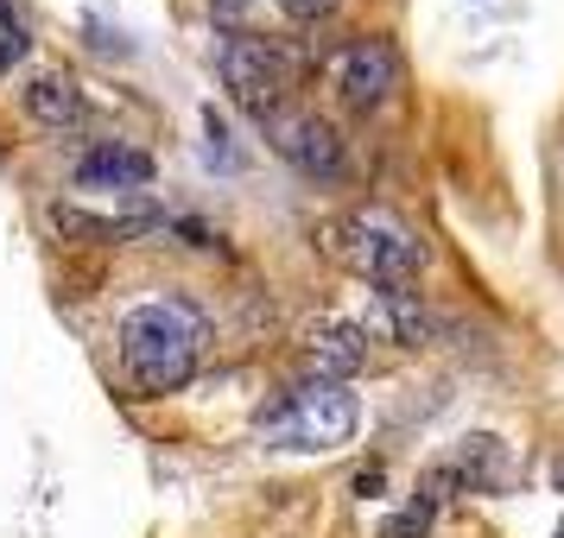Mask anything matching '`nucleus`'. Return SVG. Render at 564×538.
Segmentation results:
<instances>
[{
    "label": "nucleus",
    "mask_w": 564,
    "mask_h": 538,
    "mask_svg": "<svg viewBox=\"0 0 564 538\" xmlns=\"http://www.w3.org/2000/svg\"><path fill=\"white\" fill-rule=\"evenodd\" d=\"M204 355V317L178 298L133 305L121 317V367L140 393H178Z\"/></svg>",
    "instance_id": "f257e3e1"
},
{
    "label": "nucleus",
    "mask_w": 564,
    "mask_h": 538,
    "mask_svg": "<svg viewBox=\"0 0 564 538\" xmlns=\"http://www.w3.org/2000/svg\"><path fill=\"white\" fill-rule=\"evenodd\" d=\"M356 393L343 381H305V386H285L280 399H267L254 418L260 443L273 450H336L356 437Z\"/></svg>",
    "instance_id": "f03ea898"
},
{
    "label": "nucleus",
    "mask_w": 564,
    "mask_h": 538,
    "mask_svg": "<svg viewBox=\"0 0 564 538\" xmlns=\"http://www.w3.org/2000/svg\"><path fill=\"white\" fill-rule=\"evenodd\" d=\"M324 254L349 266L356 279H375L381 292H406L425 266V248L406 229H393L387 216H336L324 222Z\"/></svg>",
    "instance_id": "7ed1b4c3"
},
{
    "label": "nucleus",
    "mask_w": 564,
    "mask_h": 538,
    "mask_svg": "<svg viewBox=\"0 0 564 538\" xmlns=\"http://www.w3.org/2000/svg\"><path fill=\"white\" fill-rule=\"evenodd\" d=\"M216 77L235 96V108H248L254 121H273L285 108V96H292V83H299V64L273 39L235 32V39H223V52H216Z\"/></svg>",
    "instance_id": "20e7f679"
},
{
    "label": "nucleus",
    "mask_w": 564,
    "mask_h": 538,
    "mask_svg": "<svg viewBox=\"0 0 564 538\" xmlns=\"http://www.w3.org/2000/svg\"><path fill=\"white\" fill-rule=\"evenodd\" d=\"M330 89L343 96V108H361V114L381 108L400 89V52L387 39H349L330 57Z\"/></svg>",
    "instance_id": "39448f33"
},
{
    "label": "nucleus",
    "mask_w": 564,
    "mask_h": 538,
    "mask_svg": "<svg viewBox=\"0 0 564 538\" xmlns=\"http://www.w3.org/2000/svg\"><path fill=\"white\" fill-rule=\"evenodd\" d=\"M267 140H273V153L292 165V172H305V178H343V140L324 114H305V108H280L273 121H260Z\"/></svg>",
    "instance_id": "423d86ee"
},
{
    "label": "nucleus",
    "mask_w": 564,
    "mask_h": 538,
    "mask_svg": "<svg viewBox=\"0 0 564 538\" xmlns=\"http://www.w3.org/2000/svg\"><path fill=\"white\" fill-rule=\"evenodd\" d=\"M77 184L83 190H140L153 184V158L128 140H96L89 153H77Z\"/></svg>",
    "instance_id": "0eeeda50"
},
{
    "label": "nucleus",
    "mask_w": 564,
    "mask_h": 538,
    "mask_svg": "<svg viewBox=\"0 0 564 538\" xmlns=\"http://www.w3.org/2000/svg\"><path fill=\"white\" fill-rule=\"evenodd\" d=\"M52 229H57V234H70V241H133V234L165 229V209H128V216H96V209L57 204V209H52Z\"/></svg>",
    "instance_id": "6e6552de"
},
{
    "label": "nucleus",
    "mask_w": 564,
    "mask_h": 538,
    "mask_svg": "<svg viewBox=\"0 0 564 538\" xmlns=\"http://www.w3.org/2000/svg\"><path fill=\"white\" fill-rule=\"evenodd\" d=\"M305 355L317 367V381H349L368 367V330L361 323H317L305 336Z\"/></svg>",
    "instance_id": "1a4fd4ad"
},
{
    "label": "nucleus",
    "mask_w": 564,
    "mask_h": 538,
    "mask_svg": "<svg viewBox=\"0 0 564 538\" xmlns=\"http://www.w3.org/2000/svg\"><path fill=\"white\" fill-rule=\"evenodd\" d=\"M26 114L39 121V128H52V133H77V128H89V96L77 89V77H32V89H26Z\"/></svg>",
    "instance_id": "9d476101"
},
{
    "label": "nucleus",
    "mask_w": 564,
    "mask_h": 538,
    "mask_svg": "<svg viewBox=\"0 0 564 538\" xmlns=\"http://www.w3.org/2000/svg\"><path fill=\"white\" fill-rule=\"evenodd\" d=\"M451 487H476V494H501L508 487V443L501 437H463V450L444 462Z\"/></svg>",
    "instance_id": "9b49d317"
},
{
    "label": "nucleus",
    "mask_w": 564,
    "mask_h": 538,
    "mask_svg": "<svg viewBox=\"0 0 564 538\" xmlns=\"http://www.w3.org/2000/svg\"><path fill=\"white\" fill-rule=\"evenodd\" d=\"M361 330H381V336H393V342H432L437 317L419 305L412 292H381V305H375V317H368Z\"/></svg>",
    "instance_id": "f8f14e48"
},
{
    "label": "nucleus",
    "mask_w": 564,
    "mask_h": 538,
    "mask_svg": "<svg viewBox=\"0 0 564 538\" xmlns=\"http://www.w3.org/2000/svg\"><path fill=\"white\" fill-rule=\"evenodd\" d=\"M32 52V26H26V13L13 7V0H0V77L13 70V64H26Z\"/></svg>",
    "instance_id": "ddd939ff"
},
{
    "label": "nucleus",
    "mask_w": 564,
    "mask_h": 538,
    "mask_svg": "<svg viewBox=\"0 0 564 538\" xmlns=\"http://www.w3.org/2000/svg\"><path fill=\"white\" fill-rule=\"evenodd\" d=\"M273 7H280L285 20H299V26H317V20H330L343 0H273Z\"/></svg>",
    "instance_id": "4468645a"
},
{
    "label": "nucleus",
    "mask_w": 564,
    "mask_h": 538,
    "mask_svg": "<svg viewBox=\"0 0 564 538\" xmlns=\"http://www.w3.org/2000/svg\"><path fill=\"white\" fill-rule=\"evenodd\" d=\"M425 526H432V513H425L419 501H412L406 513H393V519L381 526V538H425Z\"/></svg>",
    "instance_id": "2eb2a0df"
},
{
    "label": "nucleus",
    "mask_w": 564,
    "mask_h": 538,
    "mask_svg": "<svg viewBox=\"0 0 564 538\" xmlns=\"http://www.w3.org/2000/svg\"><path fill=\"white\" fill-rule=\"evenodd\" d=\"M558 538H564V519H558Z\"/></svg>",
    "instance_id": "dca6fc26"
},
{
    "label": "nucleus",
    "mask_w": 564,
    "mask_h": 538,
    "mask_svg": "<svg viewBox=\"0 0 564 538\" xmlns=\"http://www.w3.org/2000/svg\"><path fill=\"white\" fill-rule=\"evenodd\" d=\"M558 487H564V469H558Z\"/></svg>",
    "instance_id": "f3484780"
}]
</instances>
